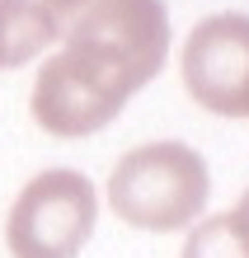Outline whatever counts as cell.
Returning a JSON list of instances; mask_svg holds the SVG:
<instances>
[{
  "instance_id": "obj_5",
  "label": "cell",
  "mask_w": 249,
  "mask_h": 258,
  "mask_svg": "<svg viewBox=\"0 0 249 258\" xmlns=\"http://www.w3.org/2000/svg\"><path fill=\"white\" fill-rule=\"evenodd\" d=\"M52 42L47 14L38 0H0V71H14Z\"/></svg>"
},
{
  "instance_id": "obj_4",
  "label": "cell",
  "mask_w": 249,
  "mask_h": 258,
  "mask_svg": "<svg viewBox=\"0 0 249 258\" xmlns=\"http://www.w3.org/2000/svg\"><path fill=\"white\" fill-rule=\"evenodd\" d=\"M183 85L216 117H249V14H212L183 42Z\"/></svg>"
},
{
  "instance_id": "obj_7",
  "label": "cell",
  "mask_w": 249,
  "mask_h": 258,
  "mask_svg": "<svg viewBox=\"0 0 249 258\" xmlns=\"http://www.w3.org/2000/svg\"><path fill=\"white\" fill-rule=\"evenodd\" d=\"M235 221H240V225H244V235H249V192H244V197H240V207H235Z\"/></svg>"
},
{
  "instance_id": "obj_3",
  "label": "cell",
  "mask_w": 249,
  "mask_h": 258,
  "mask_svg": "<svg viewBox=\"0 0 249 258\" xmlns=\"http://www.w3.org/2000/svg\"><path fill=\"white\" fill-rule=\"evenodd\" d=\"M94 216L99 197L80 169H42L10 207V258H75L94 235Z\"/></svg>"
},
{
  "instance_id": "obj_2",
  "label": "cell",
  "mask_w": 249,
  "mask_h": 258,
  "mask_svg": "<svg viewBox=\"0 0 249 258\" xmlns=\"http://www.w3.org/2000/svg\"><path fill=\"white\" fill-rule=\"evenodd\" d=\"M207 192H212L207 164L183 141L136 146L108 174V207H113V216L127 221L132 230H155V235L188 230L193 216L207 207Z\"/></svg>"
},
{
  "instance_id": "obj_6",
  "label": "cell",
  "mask_w": 249,
  "mask_h": 258,
  "mask_svg": "<svg viewBox=\"0 0 249 258\" xmlns=\"http://www.w3.org/2000/svg\"><path fill=\"white\" fill-rule=\"evenodd\" d=\"M183 258H249V235L235 221V211L202 221L183 244Z\"/></svg>"
},
{
  "instance_id": "obj_1",
  "label": "cell",
  "mask_w": 249,
  "mask_h": 258,
  "mask_svg": "<svg viewBox=\"0 0 249 258\" xmlns=\"http://www.w3.org/2000/svg\"><path fill=\"white\" fill-rule=\"evenodd\" d=\"M61 52L33 80L38 127L52 136H89L113 122L136 89L155 80L169 52L165 0H38Z\"/></svg>"
}]
</instances>
